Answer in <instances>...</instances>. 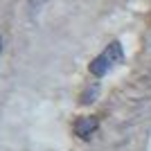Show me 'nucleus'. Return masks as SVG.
<instances>
[{
    "instance_id": "1",
    "label": "nucleus",
    "mask_w": 151,
    "mask_h": 151,
    "mask_svg": "<svg viewBox=\"0 0 151 151\" xmlns=\"http://www.w3.org/2000/svg\"><path fill=\"white\" fill-rule=\"evenodd\" d=\"M122 61H124L122 43L120 41H111V43L106 45V50L99 52V54L88 63V72L95 77V79H101V77H106L108 72H111V68L120 65Z\"/></svg>"
},
{
    "instance_id": "2",
    "label": "nucleus",
    "mask_w": 151,
    "mask_h": 151,
    "mask_svg": "<svg viewBox=\"0 0 151 151\" xmlns=\"http://www.w3.org/2000/svg\"><path fill=\"white\" fill-rule=\"evenodd\" d=\"M99 129V120L95 115H83L75 122V135L79 140H90Z\"/></svg>"
},
{
    "instance_id": "3",
    "label": "nucleus",
    "mask_w": 151,
    "mask_h": 151,
    "mask_svg": "<svg viewBox=\"0 0 151 151\" xmlns=\"http://www.w3.org/2000/svg\"><path fill=\"white\" fill-rule=\"evenodd\" d=\"M97 95H99V83H93V86H88V88L83 90V95H81V104H83V106L93 104V101L97 99Z\"/></svg>"
},
{
    "instance_id": "4",
    "label": "nucleus",
    "mask_w": 151,
    "mask_h": 151,
    "mask_svg": "<svg viewBox=\"0 0 151 151\" xmlns=\"http://www.w3.org/2000/svg\"><path fill=\"white\" fill-rule=\"evenodd\" d=\"M45 7V0H27V14H29V18H36L38 14L43 12Z\"/></svg>"
},
{
    "instance_id": "5",
    "label": "nucleus",
    "mask_w": 151,
    "mask_h": 151,
    "mask_svg": "<svg viewBox=\"0 0 151 151\" xmlns=\"http://www.w3.org/2000/svg\"><path fill=\"white\" fill-rule=\"evenodd\" d=\"M2 52H5V38L0 34V61H2Z\"/></svg>"
}]
</instances>
